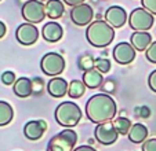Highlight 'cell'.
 Segmentation results:
<instances>
[{
	"instance_id": "1",
	"label": "cell",
	"mask_w": 156,
	"mask_h": 151,
	"mask_svg": "<svg viewBox=\"0 0 156 151\" xmlns=\"http://www.w3.org/2000/svg\"><path fill=\"white\" fill-rule=\"evenodd\" d=\"M87 118L94 124H104L112 121L116 116V102L109 93L93 95L86 103Z\"/></svg>"
},
{
	"instance_id": "2",
	"label": "cell",
	"mask_w": 156,
	"mask_h": 151,
	"mask_svg": "<svg viewBox=\"0 0 156 151\" xmlns=\"http://www.w3.org/2000/svg\"><path fill=\"white\" fill-rule=\"evenodd\" d=\"M86 37L93 47L105 48L115 39V29L106 21H94L86 29Z\"/></svg>"
},
{
	"instance_id": "3",
	"label": "cell",
	"mask_w": 156,
	"mask_h": 151,
	"mask_svg": "<svg viewBox=\"0 0 156 151\" xmlns=\"http://www.w3.org/2000/svg\"><path fill=\"white\" fill-rule=\"evenodd\" d=\"M54 117L58 125L64 128H73L82 119V110L73 102H62L55 107Z\"/></svg>"
},
{
	"instance_id": "4",
	"label": "cell",
	"mask_w": 156,
	"mask_h": 151,
	"mask_svg": "<svg viewBox=\"0 0 156 151\" xmlns=\"http://www.w3.org/2000/svg\"><path fill=\"white\" fill-rule=\"evenodd\" d=\"M77 133L71 128H65L54 135L47 144V151H73L76 148Z\"/></svg>"
},
{
	"instance_id": "5",
	"label": "cell",
	"mask_w": 156,
	"mask_h": 151,
	"mask_svg": "<svg viewBox=\"0 0 156 151\" xmlns=\"http://www.w3.org/2000/svg\"><path fill=\"white\" fill-rule=\"evenodd\" d=\"M155 18L144 7H138L131 11L129 17V25L134 32H148L153 26Z\"/></svg>"
},
{
	"instance_id": "6",
	"label": "cell",
	"mask_w": 156,
	"mask_h": 151,
	"mask_svg": "<svg viewBox=\"0 0 156 151\" xmlns=\"http://www.w3.org/2000/svg\"><path fill=\"white\" fill-rule=\"evenodd\" d=\"M40 69L44 74L58 77L65 70V59L61 54L47 52L40 61Z\"/></svg>"
},
{
	"instance_id": "7",
	"label": "cell",
	"mask_w": 156,
	"mask_h": 151,
	"mask_svg": "<svg viewBox=\"0 0 156 151\" xmlns=\"http://www.w3.org/2000/svg\"><path fill=\"white\" fill-rule=\"evenodd\" d=\"M21 14H22V18L27 22L33 23V25L40 23L44 18L47 17L46 15V6L39 0H28L22 6Z\"/></svg>"
},
{
	"instance_id": "8",
	"label": "cell",
	"mask_w": 156,
	"mask_h": 151,
	"mask_svg": "<svg viewBox=\"0 0 156 151\" xmlns=\"http://www.w3.org/2000/svg\"><path fill=\"white\" fill-rule=\"evenodd\" d=\"M94 136L97 142L102 146H111L118 140L119 132L116 131L115 125L112 121L104 122V124H98L94 129Z\"/></svg>"
},
{
	"instance_id": "9",
	"label": "cell",
	"mask_w": 156,
	"mask_h": 151,
	"mask_svg": "<svg viewBox=\"0 0 156 151\" xmlns=\"http://www.w3.org/2000/svg\"><path fill=\"white\" fill-rule=\"evenodd\" d=\"M94 18V10L90 4H79L76 7H72L71 10V19L77 26H88Z\"/></svg>"
},
{
	"instance_id": "10",
	"label": "cell",
	"mask_w": 156,
	"mask_h": 151,
	"mask_svg": "<svg viewBox=\"0 0 156 151\" xmlns=\"http://www.w3.org/2000/svg\"><path fill=\"white\" fill-rule=\"evenodd\" d=\"M15 37H17L18 43L22 45H32L36 43L39 37V30L33 23H22L15 30Z\"/></svg>"
},
{
	"instance_id": "11",
	"label": "cell",
	"mask_w": 156,
	"mask_h": 151,
	"mask_svg": "<svg viewBox=\"0 0 156 151\" xmlns=\"http://www.w3.org/2000/svg\"><path fill=\"white\" fill-rule=\"evenodd\" d=\"M136 49L130 43H119L118 45L113 48V59L118 62L119 65H129L136 59Z\"/></svg>"
},
{
	"instance_id": "12",
	"label": "cell",
	"mask_w": 156,
	"mask_h": 151,
	"mask_svg": "<svg viewBox=\"0 0 156 151\" xmlns=\"http://www.w3.org/2000/svg\"><path fill=\"white\" fill-rule=\"evenodd\" d=\"M105 21L113 28V29H119V28H123L127 18V12L123 7L120 6H112L109 7L105 11Z\"/></svg>"
},
{
	"instance_id": "13",
	"label": "cell",
	"mask_w": 156,
	"mask_h": 151,
	"mask_svg": "<svg viewBox=\"0 0 156 151\" xmlns=\"http://www.w3.org/2000/svg\"><path fill=\"white\" fill-rule=\"evenodd\" d=\"M46 129H47V122L43 121V119L29 121L24 126V135L29 140H39L43 137Z\"/></svg>"
},
{
	"instance_id": "14",
	"label": "cell",
	"mask_w": 156,
	"mask_h": 151,
	"mask_svg": "<svg viewBox=\"0 0 156 151\" xmlns=\"http://www.w3.org/2000/svg\"><path fill=\"white\" fill-rule=\"evenodd\" d=\"M41 36L48 43H57L64 36V29H62V26L58 22L50 21V22L44 23V26L41 28Z\"/></svg>"
},
{
	"instance_id": "15",
	"label": "cell",
	"mask_w": 156,
	"mask_h": 151,
	"mask_svg": "<svg viewBox=\"0 0 156 151\" xmlns=\"http://www.w3.org/2000/svg\"><path fill=\"white\" fill-rule=\"evenodd\" d=\"M68 87L69 82H66V80L62 77H54L47 82V92L53 98H62L68 93Z\"/></svg>"
},
{
	"instance_id": "16",
	"label": "cell",
	"mask_w": 156,
	"mask_h": 151,
	"mask_svg": "<svg viewBox=\"0 0 156 151\" xmlns=\"http://www.w3.org/2000/svg\"><path fill=\"white\" fill-rule=\"evenodd\" d=\"M152 36L149 32H134L130 37V44L136 51H147L148 47L152 44Z\"/></svg>"
},
{
	"instance_id": "17",
	"label": "cell",
	"mask_w": 156,
	"mask_h": 151,
	"mask_svg": "<svg viewBox=\"0 0 156 151\" xmlns=\"http://www.w3.org/2000/svg\"><path fill=\"white\" fill-rule=\"evenodd\" d=\"M12 89H14V93L18 98H29L33 93V91H35L33 89L32 80L28 79V77H21V79H18L17 81H15Z\"/></svg>"
},
{
	"instance_id": "18",
	"label": "cell",
	"mask_w": 156,
	"mask_h": 151,
	"mask_svg": "<svg viewBox=\"0 0 156 151\" xmlns=\"http://www.w3.org/2000/svg\"><path fill=\"white\" fill-rule=\"evenodd\" d=\"M102 81H104L102 73H100L95 67L83 73V82H84V85L87 88H90V89L100 88L101 85H102Z\"/></svg>"
},
{
	"instance_id": "19",
	"label": "cell",
	"mask_w": 156,
	"mask_h": 151,
	"mask_svg": "<svg viewBox=\"0 0 156 151\" xmlns=\"http://www.w3.org/2000/svg\"><path fill=\"white\" fill-rule=\"evenodd\" d=\"M148 137V128L144 124H134L131 126L129 132V139L131 143H136V144H140V143H144Z\"/></svg>"
},
{
	"instance_id": "20",
	"label": "cell",
	"mask_w": 156,
	"mask_h": 151,
	"mask_svg": "<svg viewBox=\"0 0 156 151\" xmlns=\"http://www.w3.org/2000/svg\"><path fill=\"white\" fill-rule=\"evenodd\" d=\"M65 12V6L64 2L61 0H47L46 3V15L50 19H58L64 15Z\"/></svg>"
},
{
	"instance_id": "21",
	"label": "cell",
	"mask_w": 156,
	"mask_h": 151,
	"mask_svg": "<svg viewBox=\"0 0 156 151\" xmlns=\"http://www.w3.org/2000/svg\"><path fill=\"white\" fill-rule=\"evenodd\" d=\"M14 118V110L11 105L4 100H0V126H6Z\"/></svg>"
},
{
	"instance_id": "22",
	"label": "cell",
	"mask_w": 156,
	"mask_h": 151,
	"mask_svg": "<svg viewBox=\"0 0 156 151\" xmlns=\"http://www.w3.org/2000/svg\"><path fill=\"white\" fill-rule=\"evenodd\" d=\"M86 88L87 87L84 85L83 81H80V80H72L68 87V95L71 96L72 99H79L84 95Z\"/></svg>"
},
{
	"instance_id": "23",
	"label": "cell",
	"mask_w": 156,
	"mask_h": 151,
	"mask_svg": "<svg viewBox=\"0 0 156 151\" xmlns=\"http://www.w3.org/2000/svg\"><path fill=\"white\" fill-rule=\"evenodd\" d=\"M113 125H115L116 131L119 132V135H129L130 129H131V121L126 117H118L113 119Z\"/></svg>"
},
{
	"instance_id": "24",
	"label": "cell",
	"mask_w": 156,
	"mask_h": 151,
	"mask_svg": "<svg viewBox=\"0 0 156 151\" xmlns=\"http://www.w3.org/2000/svg\"><path fill=\"white\" fill-rule=\"evenodd\" d=\"M77 63H79V69L80 70L87 72V70L94 69V67H95V59L93 58L90 54H84V55H82L79 58Z\"/></svg>"
},
{
	"instance_id": "25",
	"label": "cell",
	"mask_w": 156,
	"mask_h": 151,
	"mask_svg": "<svg viewBox=\"0 0 156 151\" xmlns=\"http://www.w3.org/2000/svg\"><path fill=\"white\" fill-rule=\"evenodd\" d=\"M95 69L100 73L105 74V73H108L111 70V61L106 58H97L95 59Z\"/></svg>"
},
{
	"instance_id": "26",
	"label": "cell",
	"mask_w": 156,
	"mask_h": 151,
	"mask_svg": "<svg viewBox=\"0 0 156 151\" xmlns=\"http://www.w3.org/2000/svg\"><path fill=\"white\" fill-rule=\"evenodd\" d=\"M145 56H147V59L151 63H156V41H153L148 47V49L145 51Z\"/></svg>"
},
{
	"instance_id": "27",
	"label": "cell",
	"mask_w": 156,
	"mask_h": 151,
	"mask_svg": "<svg viewBox=\"0 0 156 151\" xmlns=\"http://www.w3.org/2000/svg\"><path fill=\"white\" fill-rule=\"evenodd\" d=\"M15 73L14 72H10V70H7V72H4L3 74H2V82H3L4 85H11V84H15Z\"/></svg>"
},
{
	"instance_id": "28",
	"label": "cell",
	"mask_w": 156,
	"mask_h": 151,
	"mask_svg": "<svg viewBox=\"0 0 156 151\" xmlns=\"http://www.w3.org/2000/svg\"><path fill=\"white\" fill-rule=\"evenodd\" d=\"M141 6L152 15H156V0H141Z\"/></svg>"
},
{
	"instance_id": "29",
	"label": "cell",
	"mask_w": 156,
	"mask_h": 151,
	"mask_svg": "<svg viewBox=\"0 0 156 151\" xmlns=\"http://www.w3.org/2000/svg\"><path fill=\"white\" fill-rule=\"evenodd\" d=\"M142 151H156V137L153 139H147L142 143Z\"/></svg>"
},
{
	"instance_id": "30",
	"label": "cell",
	"mask_w": 156,
	"mask_h": 151,
	"mask_svg": "<svg viewBox=\"0 0 156 151\" xmlns=\"http://www.w3.org/2000/svg\"><path fill=\"white\" fill-rule=\"evenodd\" d=\"M148 85H149L151 91L156 93V70H153L148 77Z\"/></svg>"
},
{
	"instance_id": "31",
	"label": "cell",
	"mask_w": 156,
	"mask_h": 151,
	"mask_svg": "<svg viewBox=\"0 0 156 151\" xmlns=\"http://www.w3.org/2000/svg\"><path fill=\"white\" fill-rule=\"evenodd\" d=\"M137 111H138L140 118H149L151 117V109L148 106H141V107L137 109Z\"/></svg>"
},
{
	"instance_id": "32",
	"label": "cell",
	"mask_w": 156,
	"mask_h": 151,
	"mask_svg": "<svg viewBox=\"0 0 156 151\" xmlns=\"http://www.w3.org/2000/svg\"><path fill=\"white\" fill-rule=\"evenodd\" d=\"M62 2H64V4H66V6L76 7V6H79V4H83L86 0H62Z\"/></svg>"
},
{
	"instance_id": "33",
	"label": "cell",
	"mask_w": 156,
	"mask_h": 151,
	"mask_svg": "<svg viewBox=\"0 0 156 151\" xmlns=\"http://www.w3.org/2000/svg\"><path fill=\"white\" fill-rule=\"evenodd\" d=\"M73 151H97V150L94 147H91V146H79Z\"/></svg>"
},
{
	"instance_id": "34",
	"label": "cell",
	"mask_w": 156,
	"mask_h": 151,
	"mask_svg": "<svg viewBox=\"0 0 156 151\" xmlns=\"http://www.w3.org/2000/svg\"><path fill=\"white\" fill-rule=\"evenodd\" d=\"M6 30H7V28H6V25H4V22H2V21H0V39L4 37Z\"/></svg>"
},
{
	"instance_id": "35",
	"label": "cell",
	"mask_w": 156,
	"mask_h": 151,
	"mask_svg": "<svg viewBox=\"0 0 156 151\" xmlns=\"http://www.w3.org/2000/svg\"><path fill=\"white\" fill-rule=\"evenodd\" d=\"M39 2H41V3H43V2H44V0H39Z\"/></svg>"
}]
</instances>
